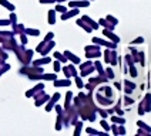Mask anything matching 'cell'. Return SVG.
Wrapping results in <instances>:
<instances>
[{
  "mask_svg": "<svg viewBox=\"0 0 151 136\" xmlns=\"http://www.w3.org/2000/svg\"><path fill=\"white\" fill-rule=\"evenodd\" d=\"M71 99H73V92L71 91H68L67 95H66V103H64V109L68 108L70 105H71Z\"/></svg>",
  "mask_w": 151,
  "mask_h": 136,
  "instance_id": "obj_37",
  "label": "cell"
},
{
  "mask_svg": "<svg viewBox=\"0 0 151 136\" xmlns=\"http://www.w3.org/2000/svg\"><path fill=\"white\" fill-rule=\"evenodd\" d=\"M110 119L113 123H117V125H126V119L120 115H110Z\"/></svg>",
  "mask_w": 151,
  "mask_h": 136,
  "instance_id": "obj_26",
  "label": "cell"
},
{
  "mask_svg": "<svg viewBox=\"0 0 151 136\" xmlns=\"http://www.w3.org/2000/svg\"><path fill=\"white\" fill-rule=\"evenodd\" d=\"M94 64V68H96V71L100 74V75H106V71H104V68H103V65H101L100 61H94L93 62Z\"/></svg>",
  "mask_w": 151,
  "mask_h": 136,
  "instance_id": "obj_32",
  "label": "cell"
},
{
  "mask_svg": "<svg viewBox=\"0 0 151 136\" xmlns=\"http://www.w3.org/2000/svg\"><path fill=\"white\" fill-rule=\"evenodd\" d=\"M114 86H116L117 89H121V84H120V82H116V84H114Z\"/></svg>",
  "mask_w": 151,
  "mask_h": 136,
  "instance_id": "obj_57",
  "label": "cell"
},
{
  "mask_svg": "<svg viewBox=\"0 0 151 136\" xmlns=\"http://www.w3.org/2000/svg\"><path fill=\"white\" fill-rule=\"evenodd\" d=\"M93 42L94 44H97V45H104V47H107V48H113V50H116L117 48V44L113 41H107V40H103V38H99V37H93Z\"/></svg>",
  "mask_w": 151,
  "mask_h": 136,
  "instance_id": "obj_8",
  "label": "cell"
},
{
  "mask_svg": "<svg viewBox=\"0 0 151 136\" xmlns=\"http://www.w3.org/2000/svg\"><path fill=\"white\" fill-rule=\"evenodd\" d=\"M9 69H10V64H6V62H4V64H3V65L0 67V76L3 75L4 72H7Z\"/></svg>",
  "mask_w": 151,
  "mask_h": 136,
  "instance_id": "obj_45",
  "label": "cell"
},
{
  "mask_svg": "<svg viewBox=\"0 0 151 136\" xmlns=\"http://www.w3.org/2000/svg\"><path fill=\"white\" fill-rule=\"evenodd\" d=\"M143 103H144V109H145V112H151V93H147V95L144 96Z\"/></svg>",
  "mask_w": 151,
  "mask_h": 136,
  "instance_id": "obj_25",
  "label": "cell"
},
{
  "mask_svg": "<svg viewBox=\"0 0 151 136\" xmlns=\"http://www.w3.org/2000/svg\"><path fill=\"white\" fill-rule=\"evenodd\" d=\"M78 65H80V71H81L80 74H81V76H88L91 72L96 71L94 64H93V61H90V59H88V61H86V62H83V64L80 62Z\"/></svg>",
  "mask_w": 151,
  "mask_h": 136,
  "instance_id": "obj_5",
  "label": "cell"
},
{
  "mask_svg": "<svg viewBox=\"0 0 151 136\" xmlns=\"http://www.w3.org/2000/svg\"><path fill=\"white\" fill-rule=\"evenodd\" d=\"M84 52H86V57L88 59L91 58H99L101 55V50H100V45H87L84 48Z\"/></svg>",
  "mask_w": 151,
  "mask_h": 136,
  "instance_id": "obj_4",
  "label": "cell"
},
{
  "mask_svg": "<svg viewBox=\"0 0 151 136\" xmlns=\"http://www.w3.org/2000/svg\"><path fill=\"white\" fill-rule=\"evenodd\" d=\"M32 62H33V65L42 67V65H46V64H50L51 58L50 57H47V55H44V57H42V58H39V59H34V61H32Z\"/></svg>",
  "mask_w": 151,
  "mask_h": 136,
  "instance_id": "obj_22",
  "label": "cell"
},
{
  "mask_svg": "<svg viewBox=\"0 0 151 136\" xmlns=\"http://www.w3.org/2000/svg\"><path fill=\"white\" fill-rule=\"evenodd\" d=\"M24 33L27 34V35L37 37V35H40V30H37V28H24Z\"/></svg>",
  "mask_w": 151,
  "mask_h": 136,
  "instance_id": "obj_34",
  "label": "cell"
},
{
  "mask_svg": "<svg viewBox=\"0 0 151 136\" xmlns=\"http://www.w3.org/2000/svg\"><path fill=\"white\" fill-rule=\"evenodd\" d=\"M90 6V0H68V7H88Z\"/></svg>",
  "mask_w": 151,
  "mask_h": 136,
  "instance_id": "obj_13",
  "label": "cell"
},
{
  "mask_svg": "<svg viewBox=\"0 0 151 136\" xmlns=\"http://www.w3.org/2000/svg\"><path fill=\"white\" fill-rule=\"evenodd\" d=\"M86 132H87L88 135H107V132H99V130H96V129H93V127H87Z\"/></svg>",
  "mask_w": 151,
  "mask_h": 136,
  "instance_id": "obj_40",
  "label": "cell"
},
{
  "mask_svg": "<svg viewBox=\"0 0 151 136\" xmlns=\"http://www.w3.org/2000/svg\"><path fill=\"white\" fill-rule=\"evenodd\" d=\"M53 57L57 59V61H60L61 64H66L67 62V58H66V55L63 54V52H59V51H54L53 52Z\"/></svg>",
  "mask_w": 151,
  "mask_h": 136,
  "instance_id": "obj_29",
  "label": "cell"
},
{
  "mask_svg": "<svg viewBox=\"0 0 151 136\" xmlns=\"http://www.w3.org/2000/svg\"><path fill=\"white\" fill-rule=\"evenodd\" d=\"M137 126H138V130H137V135H144V136H148L151 135V127L143 122V120H138L137 122Z\"/></svg>",
  "mask_w": 151,
  "mask_h": 136,
  "instance_id": "obj_9",
  "label": "cell"
},
{
  "mask_svg": "<svg viewBox=\"0 0 151 136\" xmlns=\"http://www.w3.org/2000/svg\"><path fill=\"white\" fill-rule=\"evenodd\" d=\"M56 130H61L63 127V112H59L57 113V120H56Z\"/></svg>",
  "mask_w": 151,
  "mask_h": 136,
  "instance_id": "obj_31",
  "label": "cell"
},
{
  "mask_svg": "<svg viewBox=\"0 0 151 136\" xmlns=\"http://www.w3.org/2000/svg\"><path fill=\"white\" fill-rule=\"evenodd\" d=\"M90 1H93V0H90Z\"/></svg>",
  "mask_w": 151,
  "mask_h": 136,
  "instance_id": "obj_60",
  "label": "cell"
},
{
  "mask_svg": "<svg viewBox=\"0 0 151 136\" xmlns=\"http://www.w3.org/2000/svg\"><path fill=\"white\" fill-rule=\"evenodd\" d=\"M53 38H54V33H53V31H49V33H47V35L44 37V40H43V41L49 42V41H51Z\"/></svg>",
  "mask_w": 151,
  "mask_h": 136,
  "instance_id": "obj_50",
  "label": "cell"
},
{
  "mask_svg": "<svg viewBox=\"0 0 151 136\" xmlns=\"http://www.w3.org/2000/svg\"><path fill=\"white\" fill-rule=\"evenodd\" d=\"M9 20H10V23L13 24V23H17V16L14 11H10V16H9Z\"/></svg>",
  "mask_w": 151,
  "mask_h": 136,
  "instance_id": "obj_51",
  "label": "cell"
},
{
  "mask_svg": "<svg viewBox=\"0 0 151 136\" xmlns=\"http://www.w3.org/2000/svg\"><path fill=\"white\" fill-rule=\"evenodd\" d=\"M56 10L54 8H51V10H49V13H47V21H49V24H56Z\"/></svg>",
  "mask_w": 151,
  "mask_h": 136,
  "instance_id": "obj_28",
  "label": "cell"
},
{
  "mask_svg": "<svg viewBox=\"0 0 151 136\" xmlns=\"http://www.w3.org/2000/svg\"><path fill=\"white\" fill-rule=\"evenodd\" d=\"M103 34H104V37H107V38H109L110 41L116 42V44H118V42H120V37H118V35H116L113 30H107V28H103Z\"/></svg>",
  "mask_w": 151,
  "mask_h": 136,
  "instance_id": "obj_15",
  "label": "cell"
},
{
  "mask_svg": "<svg viewBox=\"0 0 151 136\" xmlns=\"http://www.w3.org/2000/svg\"><path fill=\"white\" fill-rule=\"evenodd\" d=\"M64 55H66V58H67V61H71L73 64H76V65H78L81 61H80V58L76 55L74 52H71V51H68V50H66L64 52H63Z\"/></svg>",
  "mask_w": 151,
  "mask_h": 136,
  "instance_id": "obj_17",
  "label": "cell"
},
{
  "mask_svg": "<svg viewBox=\"0 0 151 136\" xmlns=\"http://www.w3.org/2000/svg\"><path fill=\"white\" fill-rule=\"evenodd\" d=\"M53 69H54V72H60V71H61V62L56 59L54 64H53Z\"/></svg>",
  "mask_w": 151,
  "mask_h": 136,
  "instance_id": "obj_46",
  "label": "cell"
},
{
  "mask_svg": "<svg viewBox=\"0 0 151 136\" xmlns=\"http://www.w3.org/2000/svg\"><path fill=\"white\" fill-rule=\"evenodd\" d=\"M133 103H134V99L130 98V96L126 93V96H124V105H126V106H130V105H133Z\"/></svg>",
  "mask_w": 151,
  "mask_h": 136,
  "instance_id": "obj_48",
  "label": "cell"
},
{
  "mask_svg": "<svg viewBox=\"0 0 151 136\" xmlns=\"http://www.w3.org/2000/svg\"><path fill=\"white\" fill-rule=\"evenodd\" d=\"M60 96H61V95H60L59 92H56L54 95H53V96H50V99L46 102V110H47V112H51V110H53L54 105H56V103L59 102Z\"/></svg>",
  "mask_w": 151,
  "mask_h": 136,
  "instance_id": "obj_12",
  "label": "cell"
},
{
  "mask_svg": "<svg viewBox=\"0 0 151 136\" xmlns=\"http://www.w3.org/2000/svg\"><path fill=\"white\" fill-rule=\"evenodd\" d=\"M54 45H56V42H54V40H51V41H49V42H46L44 45L42 47V50L39 51L40 54H42V57H44V55H47L49 52H50L53 48H54Z\"/></svg>",
  "mask_w": 151,
  "mask_h": 136,
  "instance_id": "obj_16",
  "label": "cell"
},
{
  "mask_svg": "<svg viewBox=\"0 0 151 136\" xmlns=\"http://www.w3.org/2000/svg\"><path fill=\"white\" fill-rule=\"evenodd\" d=\"M78 14H80V8L70 7V10L64 11V13H61V20H63V21H66V20H68V18H73V17L78 16Z\"/></svg>",
  "mask_w": 151,
  "mask_h": 136,
  "instance_id": "obj_11",
  "label": "cell"
},
{
  "mask_svg": "<svg viewBox=\"0 0 151 136\" xmlns=\"http://www.w3.org/2000/svg\"><path fill=\"white\" fill-rule=\"evenodd\" d=\"M9 58V54L6 50H3L1 47H0V64H4L6 62V59Z\"/></svg>",
  "mask_w": 151,
  "mask_h": 136,
  "instance_id": "obj_35",
  "label": "cell"
},
{
  "mask_svg": "<svg viewBox=\"0 0 151 136\" xmlns=\"http://www.w3.org/2000/svg\"><path fill=\"white\" fill-rule=\"evenodd\" d=\"M22 75H27V76H32V75H37V74H43L44 69L39 65H33V67H29V65H24L23 68H20L19 71Z\"/></svg>",
  "mask_w": 151,
  "mask_h": 136,
  "instance_id": "obj_3",
  "label": "cell"
},
{
  "mask_svg": "<svg viewBox=\"0 0 151 136\" xmlns=\"http://www.w3.org/2000/svg\"><path fill=\"white\" fill-rule=\"evenodd\" d=\"M43 89H44V84H43V82H39L36 86H33L32 89H29V91L26 92V96H27V98H33L36 93H39L40 91H43Z\"/></svg>",
  "mask_w": 151,
  "mask_h": 136,
  "instance_id": "obj_14",
  "label": "cell"
},
{
  "mask_svg": "<svg viewBox=\"0 0 151 136\" xmlns=\"http://www.w3.org/2000/svg\"><path fill=\"white\" fill-rule=\"evenodd\" d=\"M106 18L109 20L111 24H114V25H117V24H118V20H117V18H116L114 16H111V14H107V16H106Z\"/></svg>",
  "mask_w": 151,
  "mask_h": 136,
  "instance_id": "obj_47",
  "label": "cell"
},
{
  "mask_svg": "<svg viewBox=\"0 0 151 136\" xmlns=\"http://www.w3.org/2000/svg\"><path fill=\"white\" fill-rule=\"evenodd\" d=\"M1 65H3V64H0V67H1Z\"/></svg>",
  "mask_w": 151,
  "mask_h": 136,
  "instance_id": "obj_59",
  "label": "cell"
},
{
  "mask_svg": "<svg viewBox=\"0 0 151 136\" xmlns=\"http://www.w3.org/2000/svg\"><path fill=\"white\" fill-rule=\"evenodd\" d=\"M99 92L103 93V95H104V96H107V98H111V99H113V95H114V92H113V88H111V86H109V85L100 86V88H99Z\"/></svg>",
  "mask_w": 151,
  "mask_h": 136,
  "instance_id": "obj_18",
  "label": "cell"
},
{
  "mask_svg": "<svg viewBox=\"0 0 151 136\" xmlns=\"http://www.w3.org/2000/svg\"><path fill=\"white\" fill-rule=\"evenodd\" d=\"M12 27H13V30H12V31H13L14 34L24 33V28H26V27L22 24V23H13V24H12Z\"/></svg>",
  "mask_w": 151,
  "mask_h": 136,
  "instance_id": "obj_27",
  "label": "cell"
},
{
  "mask_svg": "<svg viewBox=\"0 0 151 136\" xmlns=\"http://www.w3.org/2000/svg\"><path fill=\"white\" fill-rule=\"evenodd\" d=\"M54 10H56L57 13H64V11H67V6H64L63 3H57Z\"/></svg>",
  "mask_w": 151,
  "mask_h": 136,
  "instance_id": "obj_38",
  "label": "cell"
},
{
  "mask_svg": "<svg viewBox=\"0 0 151 136\" xmlns=\"http://www.w3.org/2000/svg\"><path fill=\"white\" fill-rule=\"evenodd\" d=\"M81 18H83L84 21H86L87 24H88L90 27H91L93 30H99V27H100V24H99V21H94V20H93L91 17H88V16H83Z\"/></svg>",
  "mask_w": 151,
  "mask_h": 136,
  "instance_id": "obj_23",
  "label": "cell"
},
{
  "mask_svg": "<svg viewBox=\"0 0 151 136\" xmlns=\"http://www.w3.org/2000/svg\"><path fill=\"white\" fill-rule=\"evenodd\" d=\"M99 24H100L103 28H107V30H113V31H114V28H116V25L111 24V23H110V21L107 20V18H106V17H103V18H100V20H99Z\"/></svg>",
  "mask_w": 151,
  "mask_h": 136,
  "instance_id": "obj_21",
  "label": "cell"
},
{
  "mask_svg": "<svg viewBox=\"0 0 151 136\" xmlns=\"http://www.w3.org/2000/svg\"><path fill=\"white\" fill-rule=\"evenodd\" d=\"M40 1V4H54L56 3V0H39Z\"/></svg>",
  "mask_w": 151,
  "mask_h": 136,
  "instance_id": "obj_56",
  "label": "cell"
},
{
  "mask_svg": "<svg viewBox=\"0 0 151 136\" xmlns=\"http://www.w3.org/2000/svg\"><path fill=\"white\" fill-rule=\"evenodd\" d=\"M19 37H20V41H22V44H23V45H26V44H27V34H26V33H20V34H19Z\"/></svg>",
  "mask_w": 151,
  "mask_h": 136,
  "instance_id": "obj_52",
  "label": "cell"
},
{
  "mask_svg": "<svg viewBox=\"0 0 151 136\" xmlns=\"http://www.w3.org/2000/svg\"><path fill=\"white\" fill-rule=\"evenodd\" d=\"M74 78H76V85H77V88H78V89H81V88H84V82H83V79H81V78H80L78 75H76Z\"/></svg>",
  "mask_w": 151,
  "mask_h": 136,
  "instance_id": "obj_43",
  "label": "cell"
},
{
  "mask_svg": "<svg viewBox=\"0 0 151 136\" xmlns=\"http://www.w3.org/2000/svg\"><path fill=\"white\" fill-rule=\"evenodd\" d=\"M13 51L16 52L17 59H19L23 65H29V64L32 62V58H33V54H34L33 50H27L23 44H22V45H19V44H17Z\"/></svg>",
  "mask_w": 151,
  "mask_h": 136,
  "instance_id": "obj_1",
  "label": "cell"
},
{
  "mask_svg": "<svg viewBox=\"0 0 151 136\" xmlns=\"http://www.w3.org/2000/svg\"><path fill=\"white\" fill-rule=\"evenodd\" d=\"M135 88H137V85H135L134 82H131L130 79H124V92H126L127 95L133 93V91H134Z\"/></svg>",
  "mask_w": 151,
  "mask_h": 136,
  "instance_id": "obj_19",
  "label": "cell"
},
{
  "mask_svg": "<svg viewBox=\"0 0 151 136\" xmlns=\"http://www.w3.org/2000/svg\"><path fill=\"white\" fill-rule=\"evenodd\" d=\"M12 23H10V20L9 18H3V20H0V27H7V25H10Z\"/></svg>",
  "mask_w": 151,
  "mask_h": 136,
  "instance_id": "obj_53",
  "label": "cell"
},
{
  "mask_svg": "<svg viewBox=\"0 0 151 136\" xmlns=\"http://www.w3.org/2000/svg\"><path fill=\"white\" fill-rule=\"evenodd\" d=\"M74 136H80V133H81V129H83V122L81 120H77L74 123Z\"/></svg>",
  "mask_w": 151,
  "mask_h": 136,
  "instance_id": "obj_33",
  "label": "cell"
},
{
  "mask_svg": "<svg viewBox=\"0 0 151 136\" xmlns=\"http://www.w3.org/2000/svg\"><path fill=\"white\" fill-rule=\"evenodd\" d=\"M100 125L103 126V129H104L106 132H109V130H110V126H111V125H109V123H107V120H106L104 118L100 120Z\"/></svg>",
  "mask_w": 151,
  "mask_h": 136,
  "instance_id": "obj_44",
  "label": "cell"
},
{
  "mask_svg": "<svg viewBox=\"0 0 151 136\" xmlns=\"http://www.w3.org/2000/svg\"><path fill=\"white\" fill-rule=\"evenodd\" d=\"M104 61H106V64H109L111 67L117 65L118 64V55H117V52H116V50L107 48V50L104 51Z\"/></svg>",
  "mask_w": 151,
  "mask_h": 136,
  "instance_id": "obj_2",
  "label": "cell"
},
{
  "mask_svg": "<svg viewBox=\"0 0 151 136\" xmlns=\"http://www.w3.org/2000/svg\"><path fill=\"white\" fill-rule=\"evenodd\" d=\"M96 101H97V103H99V106H101V108H109V106L113 105V99H111V98H107V96H104V95L100 93V92L96 93Z\"/></svg>",
  "mask_w": 151,
  "mask_h": 136,
  "instance_id": "obj_6",
  "label": "cell"
},
{
  "mask_svg": "<svg viewBox=\"0 0 151 136\" xmlns=\"http://www.w3.org/2000/svg\"><path fill=\"white\" fill-rule=\"evenodd\" d=\"M127 72H130V75L133 76V78H137V76H138V72H137V68H135L134 64L128 65V71H127Z\"/></svg>",
  "mask_w": 151,
  "mask_h": 136,
  "instance_id": "obj_36",
  "label": "cell"
},
{
  "mask_svg": "<svg viewBox=\"0 0 151 136\" xmlns=\"http://www.w3.org/2000/svg\"><path fill=\"white\" fill-rule=\"evenodd\" d=\"M145 113V109H144V103L143 102H140V105H138V115H144Z\"/></svg>",
  "mask_w": 151,
  "mask_h": 136,
  "instance_id": "obj_54",
  "label": "cell"
},
{
  "mask_svg": "<svg viewBox=\"0 0 151 136\" xmlns=\"http://www.w3.org/2000/svg\"><path fill=\"white\" fill-rule=\"evenodd\" d=\"M53 85L56 86V88H60V86H70L71 85V81H70V78H66V79H54L53 81Z\"/></svg>",
  "mask_w": 151,
  "mask_h": 136,
  "instance_id": "obj_20",
  "label": "cell"
},
{
  "mask_svg": "<svg viewBox=\"0 0 151 136\" xmlns=\"http://www.w3.org/2000/svg\"><path fill=\"white\" fill-rule=\"evenodd\" d=\"M137 44H144V37H137L135 40L130 42V45H137Z\"/></svg>",
  "mask_w": 151,
  "mask_h": 136,
  "instance_id": "obj_49",
  "label": "cell"
},
{
  "mask_svg": "<svg viewBox=\"0 0 151 136\" xmlns=\"http://www.w3.org/2000/svg\"><path fill=\"white\" fill-rule=\"evenodd\" d=\"M33 98H34V105L36 106H42V105H44L46 102L50 99V95H47V93L44 92V89H43L39 93H36Z\"/></svg>",
  "mask_w": 151,
  "mask_h": 136,
  "instance_id": "obj_7",
  "label": "cell"
},
{
  "mask_svg": "<svg viewBox=\"0 0 151 136\" xmlns=\"http://www.w3.org/2000/svg\"><path fill=\"white\" fill-rule=\"evenodd\" d=\"M138 62L141 67H145V54L144 51H138Z\"/></svg>",
  "mask_w": 151,
  "mask_h": 136,
  "instance_id": "obj_39",
  "label": "cell"
},
{
  "mask_svg": "<svg viewBox=\"0 0 151 136\" xmlns=\"http://www.w3.org/2000/svg\"><path fill=\"white\" fill-rule=\"evenodd\" d=\"M104 71H106V75H107V78H109V79H114V71H113V68H110V67H107L106 68V69H104Z\"/></svg>",
  "mask_w": 151,
  "mask_h": 136,
  "instance_id": "obj_42",
  "label": "cell"
},
{
  "mask_svg": "<svg viewBox=\"0 0 151 136\" xmlns=\"http://www.w3.org/2000/svg\"><path fill=\"white\" fill-rule=\"evenodd\" d=\"M61 71H63V74H64V76L66 78H71V76H76L77 75V69H76V64H68V65H66V67L61 68Z\"/></svg>",
  "mask_w": 151,
  "mask_h": 136,
  "instance_id": "obj_10",
  "label": "cell"
},
{
  "mask_svg": "<svg viewBox=\"0 0 151 136\" xmlns=\"http://www.w3.org/2000/svg\"><path fill=\"white\" fill-rule=\"evenodd\" d=\"M97 112H99V113L101 115V118H104V119L110 116L109 112H107V109H104V108H101V106H99V108H97Z\"/></svg>",
  "mask_w": 151,
  "mask_h": 136,
  "instance_id": "obj_41",
  "label": "cell"
},
{
  "mask_svg": "<svg viewBox=\"0 0 151 136\" xmlns=\"http://www.w3.org/2000/svg\"><path fill=\"white\" fill-rule=\"evenodd\" d=\"M118 135H126V127H124V125H118Z\"/></svg>",
  "mask_w": 151,
  "mask_h": 136,
  "instance_id": "obj_55",
  "label": "cell"
},
{
  "mask_svg": "<svg viewBox=\"0 0 151 136\" xmlns=\"http://www.w3.org/2000/svg\"><path fill=\"white\" fill-rule=\"evenodd\" d=\"M76 24L78 25V27H81V28H83L84 31H87V33H91V31H94V30H93L91 27H90V25H88L87 23H86V21H84L83 18H77Z\"/></svg>",
  "mask_w": 151,
  "mask_h": 136,
  "instance_id": "obj_24",
  "label": "cell"
},
{
  "mask_svg": "<svg viewBox=\"0 0 151 136\" xmlns=\"http://www.w3.org/2000/svg\"><path fill=\"white\" fill-rule=\"evenodd\" d=\"M64 1H67V0H56V3H64Z\"/></svg>",
  "mask_w": 151,
  "mask_h": 136,
  "instance_id": "obj_58",
  "label": "cell"
},
{
  "mask_svg": "<svg viewBox=\"0 0 151 136\" xmlns=\"http://www.w3.org/2000/svg\"><path fill=\"white\" fill-rule=\"evenodd\" d=\"M0 4H1L4 8H7L9 11H14V10H16V6H14V4H12V3L7 1V0H0Z\"/></svg>",
  "mask_w": 151,
  "mask_h": 136,
  "instance_id": "obj_30",
  "label": "cell"
}]
</instances>
